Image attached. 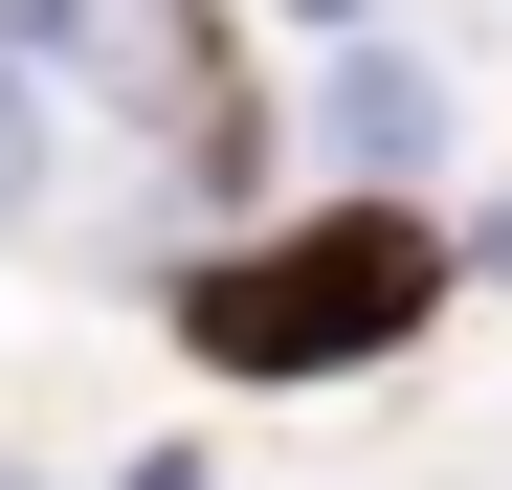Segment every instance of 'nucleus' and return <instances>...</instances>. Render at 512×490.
<instances>
[{"label":"nucleus","mask_w":512,"mask_h":490,"mask_svg":"<svg viewBox=\"0 0 512 490\" xmlns=\"http://www.w3.org/2000/svg\"><path fill=\"white\" fill-rule=\"evenodd\" d=\"M423 290H446V245H423L401 201H334L312 245H268V268L201 290V357H245V379H357V357L423 335Z\"/></svg>","instance_id":"f257e3e1"},{"label":"nucleus","mask_w":512,"mask_h":490,"mask_svg":"<svg viewBox=\"0 0 512 490\" xmlns=\"http://www.w3.org/2000/svg\"><path fill=\"white\" fill-rule=\"evenodd\" d=\"M45 201V112H23V67H0V223Z\"/></svg>","instance_id":"f03ea898"},{"label":"nucleus","mask_w":512,"mask_h":490,"mask_svg":"<svg viewBox=\"0 0 512 490\" xmlns=\"http://www.w3.org/2000/svg\"><path fill=\"white\" fill-rule=\"evenodd\" d=\"M134 490H201V468H134Z\"/></svg>","instance_id":"7ed1b4c3"}]
</instances>
